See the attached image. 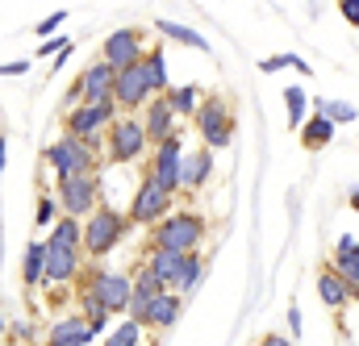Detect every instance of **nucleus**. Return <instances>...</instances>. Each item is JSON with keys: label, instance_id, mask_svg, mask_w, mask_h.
Wrapping results in <instances>:
<instances>
[{"label": "nucleus", "instance_id": "7", "mask_svg": "<svg viewBox=\"0 0 359 346\" xmlns=\"http://www.w3.org/2000/svg\"><path fill=\"white\" fill-rule=\"evenodd\" d=\"M151 151L147 134H142V121L138 117H117L109 130H104V159L109 163H134Z\"/></svg>", "mask_w": 359, "mask_h": 346}, {"label": "nucleus", "instance_id": "2", "mask_svg": "<svg viewBox=\"0 0 359 346\" xmlns=\"http://www.w3.org/2000/svg\"><path fill=\"white\" fill-rule=\"evenodd\" d=\"M126 234H130V217L121 209H113L109 200H100L88 217H84V242H80V251L88 259H104V255H113L121 247Z\"/></svg>", "mask_w": 359, "mask_h": 346}, {"label": "nucleus", "instance_id": "42", "mask_svg": "<svg viewBox=\"0 0 359 346\" xmlns=\"http://www.w3.org/2000/svg\"><path fill=\"white\" fill-rule=\"evenodd\" d=\"M347 200H351V209H355V213H359V184H355V188H351V196H347Z\"/></svg>", "mask_w": 359, "mask_h": 346}, {"label": "nucleus", "instance_id": "13", "mask_svg": "<svg viewBox=\"0 0 359 346\" xmlns=\"http://www.w3.org/2000/svg\"><path fill=\"white\" fill-rule=\"evenodd\" d=\"M46 247V242H42ZM84 271V251H55L46 247V267H42V288H72Z\"/></svg>", "mask_w": 359, "mask_h": 346}, {"label": "nucleus", "instance_id": "6", "mask_svg": "<svg viewBox=\"0 0 359 346\" xmlns=\"http://www.w3.org/2000/svg\"><path fill=\"white\" fill-rule=\"evenodd\" d=\"M100 200H104V196H100V179H96V172L72 175V179H55V205H59L63 217L84 221Z\"/></svg>", "mask_w": 359, "mask_h": 346}, {"label": "nucleus", "instance_id": "43", "mask_svg": "<svg viewBox=\"0 0 359 346\" xmlns=\"http://www.w3.org/2000/svg\"><path fill=\"white\" fill-rule=\"evenodd\" d=\"M4 330H8V321H4V313H0V338H4Z\"/></svg>", "mask_w": 359, "mask_h": 346}, {"label": "nucleus", "instance_id": "22", "mask_svg": "<svg viewBox=\"0 0 359 346\" xmlns=\"http://www.w3.org/2000/svg\"><path fill=\"white\" fill-rule=\"evenodd\" d=\"M163 100H168V109H172L176 117H196V109H201V100H205V88H201V84L168 88V92H163Z\"/></svg>", "mask_w": 359, "mask_h": 346}, {"label": "nucleus", "instance_id": "17", "mask_svg": "<svg viewBox=\"0 0 359 346\" xmlns=\"http://www.w3.org/2000/svg\"><path fill=\"white\" fill-rule=\"evenodd\" d=\"M92 342H96L92 326L80 317V313H72V317H55V321H50L46 342L42 346H92Z\"/></svg>", "mask_w": 359, "mask_h": 346}, {"label": "nucleus", "instance_id": "29", "mask_svg": "<svg viewBox=\"0 0 359 346\" xmlns=\"http://www.w3.org/2000/svg\"><path fill=\"white\" fill-rule=\"evenodd\" d=\"M284 109H288V125L301 130V125H305V109H309V92L301 84L284 88Z\"/></svg>", "mask_w": 359, "mask_h": 346}, {"label": "nucleus", "instance_id": "5", "mask_svg": "<svg viewBox=\"0 0 359 346\" xmlns=\"http://www.w3.org/2000/svg\"><path fill=\"white\" fill-rule=\"evenodd\" d=\"M100 142H80V138H67L59 134L46 151H42V163L55 172V179H72V175H88L100 167V155H96Z\"/></svg>", "mask_w": 359, "mask_h": 346}, {"label": "nucleus", "instance_id": "27", "mask_svg": "<svg viewBox=\"0 0 359 346\" xmlns=\"http://www.w3.org/2000/svg\"><path fill=\"white\" fill-rule=\"evenodd\" d=\"M205 271H209V263H205V255L196 251V255H188L184 259V271H180V279H176V296H192L196 288H201V279H205Z\"/></svg>", "mask_w": 359, "mask_h": 346}, {"label": "nucleus", "instance_id": "31", "mask_svg": "<svg viewBox=\"0 0 359 346\" xmlns=\"http://www.w3.org/2000/svg\"><path fill=\"white\" fill-rule=\"evenodd\" d=\"M142 334H147L142 326H134V321H126V317H121V321L104 334V342H100V346H142Z\"/></svg>", "mask_w": 359, "mask_h": 346}, {"label": "nucleus", "instance_id": "33", "mask_svg": "<svg viewBox=\"0 0 359 346\" xmlns=\"http://www.w3.org/2000/svg\"><path fill=\"white\" fill-rule=\"evenodd\" d=\"M34 221H38V230H50V226L59 221V205H55V196H38V213H34Z\"/></svg>", "mask_w": 359, "mask_h": 346}, {"label": "nucleus", "instance_id": "24", "mask_svg": "<svg viewBox=\"0 0 359 346\" xmlns=\"http://www.w3.org/2000/svg\"><path fill=\"white\" fill-rule=\"evenodd\" d=\"M142 71H147V84H151L155 96H163V92L172 88V84H168V50H163L159 42L142 55Z\"/></svg>", "mask_w": 359, "mask_h": 346}, {"label": "nucleus", "instance_id": "4", "mask_svg": "<svg viewBox=\"0 0 359 346\" xmlns=\"http://www.w3.org/2000/svg\"><path fill=\"white\" fill-rule=\"evenodd\" d=\"M192 125H196V134H201V146L217 155V151H226V146L234 142V130H238L234 104H230L226 96H205L201 109H196V117H192Z\"/></svg>", "mask_w": 359, "mask_h": 346}, {"label": "nucleus", "instance_id": "19", "mask_svg": "<svg viewBox=\"0 0 359 346\" xmlns=\"http://www.w3.org/2000/svg\"><path fill=\"white\" fill-rule=\"evenodd\" d=\"M180 313H184V296H176V292H163V296H155V300L147 305L142 330H172V326L180 321Z\"/></svg>", "mask_w": 359, "mask_h": 346}, {"label": "nucleus", "instance_id": "1", "mask_svg": "<svg viewBox=\"0 0 359 346\" xmlns=\"http://www.w3.org/2000/svg\"><path fill=\"white\" fill-rule=\"evenodd\" d=\"M205 234H209V221L201 217V213H172V217H163L155 230H151V238H147V251H172V255H196L201 251V242H205Z\"/></svg>", "mask_w": 359, "mask_h": 346}, {"label": "nucleus", "instance_id": "25", "mask_svg": "<svg viewBox=\"0 0 359 346\" xmlns=\"http://www.w3.org/2000/svg\"><path fill=\"white\" fill-rule=\"evenodd\" d=\"M297 134H301V146H305L309 155H318L322 146H330V142H334V125H330L322 113H313V117H309Z\"/></svg>", "mask_w": 359, "mask_h": 346}, {"label": "nucleus", "instance_id": "26", "mask_svg": "<svg viewBox=\"0 0 359 346\" xmlns=\"http://www.w3.org/2000/svg\"><path fill=\"white\" fill-rule=\"evenodd\" d=\"M184 259L188 255H172V251H147V267L168 284V292L176 288V279H180V271H184Z\"/></svg>", "mask_w": 359, "mask_h": 346}, {"label": "nucleus", "instance_id": "20", "mask_svg": "<svg viewBox=\"0 0 359 346\" xmlns=\"http://www.w3.org/2000/svg\"><path fill=\"white\" fill-rule=\"evenodd\" d=\"M330 267L347 279V288H351V296L359 300V242L351 238V234H343L339 238V247H334V259H330Z\"/></svg>", "mask_w": 359, "mask_h": 346}, {"label": "nucleus", "instance_id": "14", "mask_svg": "<svg viewBox=\"0 0 359 346\" xmlns=\"http://www.w3.org/2000/svg\"><path fill=\"white\" fill-rule=\"evenodd\" d=\"M113 80H117V71L109 67V63H88L80 76H76V96H80V104H104V100H113Z\"/></svg>", "mask_w": 359, "mask_h": 346}, {"label": "nucleus", "instance_id": "40", "mask_svg": "<svg viewBox=\"0 0 359 346\" xmlns=\"http://www.w3.org/2000/svg\"><path fill=\"white\" fill-rule=\"evenodd\" d=\"M343 17H347L351 25H359V4H343Z\"/></svg>", "mask_w": 359, "mask_h": 346}, {"label": "nucleus", "instance_id": "37", "mask_svg": "<svg viewBox=\"0 0 359 346\" xmlns=\"http://www.w3.org/2000/svg\"><path fill=\"white\" fill-rule=\"evenodd\" d=\"M29 71V59H17V63H0V76L13 80V76H25Z\"/></svg>", "mask_w": 359, "mask_h": 346}, {"label": "nucleus", "instance_id": "38", "mask_svg": "<svg viewBox=\"0 0 359 346\" xmlns=\"http://www.w3.org/2000/svg\"><path fill=\"white\" fill-rule=\"evenodd\" d=\"M297 334H301V309L288 305V338H297Z\"/></svg>", "mask_w": 359, "mask_h": 346}, {"label": "nucleus", "instance_id": "36", "mask_svg": "<svg viewBox=\"0 0 359 346\" xmlns=\"http://www.w3.org/2000/svg\"><path fill=\"white\" fill-rule=\"evenodd\" d=\"M4 338H13V342H34V326H29V321H13V326L4 330Z\"/></svg>", "mask_w": 359, "mask_h": 346}, {"label": "nucleus", "instance_id": "16", "mask_svg": "<svg viewBox=\"0 0 359 346\" xmlns=\"http://www.w3.org/2000/svg\"><path fill=\"white\" fill-rule=\"evenodd\" d=\"M138 121H142V134H147V142H151V146H159V142H168L172 134H180V130H176V113L168 109V100H163V96H155V100L142 109V117H138Z\"/></svg>", "mask_w": 359, "mask_h": 346}, {"label": "nucleus", "instance_id": "3", "mask_svg": "<svg viewBox=\"0 0 359 346\" xmlns=\"http://www.w3.org/2000/svg\"><path fill=\"white\" fill-rule=\"evenodd\" d=\"M76 284H80V292H92V296L100 300V309H104L109 317H126V305H130V296H134L126 271H109V267L88 263Z\"/></svg>", "mask_w": 359, "mask_h": 346}, {"label": "nucleus", "instance_id": "12", "mask_svg": "<svg viewBox=\"0 0 359 346\" xmlns=\"http://www.w3.org/2000/svg\"><path fill=\"white\" fill-rule=\"evenodd\" d=\"M180 159H184V130L172 134L168 142L151 146V167H147V179H155L163 192H180Z\"/></svg>", "mask_w": 359, "mask_h": 346}, {"label": "nucleus", "instance_id": "15", "mask_svg": "<svg viewBox=\"0 0 359 346\" xmlns=\"http://www.w3.org/2000/svg\"><path fill=\"white\" fill-rule=\"evenodd\" d=\"M213 151H205V146H196V151H184V159H180V192H201L209 179H213Z\"/></svg>", "mask_w": 359, "mask_h": 346}, {"label": "nucleus", "instance_id": "11", "mask_svg": "<svg viewBox=\"0 0 359 346\" xmlns=\"http://www.w3.org/2000/svg\"><path fill=\"white\" fill-rule=\"evenodd\" d=\"M151 100H155V92H151V84H147L142 63H134V67L117 71V80H113V104H117V113H121V117L142 113Z\"/></svg>", "mask_w": 359, "mask_h": 346}, {"label": "nucleus", "instance_id": "41", "mask_svg": "<svg viewBox=\"0 0 359 346\" xmlns=\"http://www.w3.org/2000/svg\"><path fill=\"white\" fill-rule=\"evenodd\" d=\"M4 151H8V138L0 134V172H4Z\"/></svg>", "mask_w": 359, "mask_h": 346}, {"label": "nucleus", "instance_id": "39", "mask_svg": "<svg viewBox=\"0 0 359 346\" xmlns=\"http://www.w3.org/2000/svg\"><path fill=\"white\" fill-rule=\"evenodd\" d=\"M255 346H292V338H284V334H264Z\"/></svg>", "mask_w": 359, "mask_h": 346}, {"label": "nucleus", "instance_id": "23", "mask_svg": "<svg viewBox=\"0 0 359 346\" xmlns=\"http://www.w3.org/2000/svg\"><path fill=\"white\" fill-rule=\"evenodd\" d=\"M126 275H130V288H134V296H142V300H155V296H163V292H168V284H163V279H159V275L147 267V259H138L130 271H126Z\"/></svg>", "mask_w": 359, "mask_h": 346}, {"label": "nucleus", "instance_id": "32", "mask_svg": "<svg viewBox=\"0 0 359 346\" xmlns=\"http://www.w3.org/2000/svg\"><path fill=\"white\" fill-rule=\"evenodd\" d=\"M284 67H297L301 76H309V63H305L301 55H271V59H264V63H259V71H264V76H271V71H284Z\"/></svg>", "mask_w": 359, "mask_h": 346}, {"label": "nucleus", "instance_id": "10", "mask_svg": "<svg viewBox=\"0 0 359 346\" xmlns=\"http://www.w3.org/2000/svg\"><path fill=\"white\" fill-rule=\"evenodd\" d=\"M117 104L104 100V104H80L72 113H63V134L67 138H80V142H100V134L117 121Z\"/></svg>", "mask_w": 359, "mask_h": 346}, {"label": "nucleus", "instance_id": "8", "mask_svg": "<svg viewBox=\"0 0 359 346\" xmlns=\"http://www.w3.org/2000/svg\"><path fill=\"white\" fill-rule=\"evenodd\" d=\"M147 50H151L147 29H142V25H126V29H113V34L100 42V63H109L113 71H126V67L142 63Z\"/></svg>", "mask_w": 359, "mask_h": 346}, {"label": "nucleus", "instance_id": "34", "mask_svg": "<svg viewBox=\"0 0 359 346\" xmlns=\"http://www.w3.org/2000/svg\"><path fill=\"white\" fill-rule=\"evenodd\" d=\"M63 21H67V8H55V13H50L46 21H38V25H34V34H38V38L46 42V38H55V29H59Z\"/></svg>", "mask_w": 359, "mask_h": 346}, {"label": "nucleus", "instance_id": "35", "mask_svg": "<svg viewBox=\"0 0 359 346\" xmlns=\"http://www.w3.org/2000/svg\"><path fill=\"white\" fill-rule=\"evenodd\" d=\"M63 50H72V42H67L63 34H55V38H46V42L38 46V59H59Z\"/></svg>", "mask_w": 359, "mask_h": 346}, {"label": "nucleus", "instance_id": "28", "mask_svg": "<svg viewBox=\"0 0 359 346\" xmlns=\"http://www.w3.org/2000/svg\"><path fill=\"white\" fill-rule=\"evenodd\" d=\"M42 267H46V247L42 242H29L25 247V259H21V284L25 288H42Z\"/></svg>", "mask_w": 359, "mask_h": 346}, {"label": "nucleus", "instance_id": "9", "mask_svg": "<svg viewBox=\"0 0 359 346\" xmlns=\"http://www.w3.org/2000/svg\"><path fill=\"white\" fill-rule=\"evenodd\" d=\"M172 205H176V196L172 192H163L155 179H147L142 175V184H138V192H134V200H130V226H142V230H155L163 217H172Z\"/></svg>", "mask_w": 359, "mask_h": 346}, {"label": "nucleus", "instance_id": "21", "mask_svg": "<svg viewBox=\"0 0 359 346\" xmlns=\"http://www.w3.org/2000/svg\"><path fill=\"white\" fill-rule=\"evenodd\" d=\"M46 247H55V251H80V242H84V221H76V217H63L59 213V221L50 226V234L42 238Z\"/></svg>", "mask_w": 359, "mask_h": 346}, {"label": "nucleus", "instance_id": "30", "mask_svg": "<svg viewBox=\"0 0 359 346\" xmlns=\"http://www.w3.org/2000/svg\"><path fill=\"white\" fill-rule=\"evenodd\" d=\"M155 29H159L163 38H172V42H184V46H192V50H209V42H205L196 29H188V25H176V21H155Z\"/></svg>", "mask_w": 359, "mask_h": 346}, {"label": "nucleus", "instance_id": "18", "mask_svg": "<svg viewBox=\"0 0 359 346\" xmlns=\"http://www.w3.org/2000/svg\"><path fill=\"white\" fill-rule=\"evenodd\" d=\"M318 300H322L326 309H334V313H339V309H347V305L355 300V296H351V288H347V279H343L330 263L318 271Z\"/></svg>", "mask_w": 359, "mask_h": 346}]
</instances>
